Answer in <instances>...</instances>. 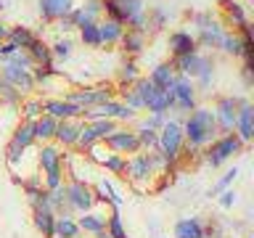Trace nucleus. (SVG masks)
Segmentation results:
<instances>
[{"label":"nucleus","instance_id":"nucleus-6","mask_svg":"<svg viewBox=\"0 0 254 238\" xmlns=\"http://www.w3.org/2000/svg\"><path fill=\"white\" fill-rule=\"evenodd\" d=\"M244 98H233V95H225V98L217 101L214 106V122H217V132H233L236 130V114H238V106H241Z\"/></svg>","mask_w":254,"mask_h":238},{"label":"nucleus","instance_id":"nucleus-48","mask_svg":"<svg viewBox=\"0 0 254 238\" xmlns=\"http://www.w3.org/2000/svg\"><path fill=\"white\" fill-rule=\"evenodd\" d=\"M19 98H21V93L16 90L13 85H8L5 79H0V101L3 103H19Z\"/></svg>","mask_w":254,"mask_h":238},{"label":"nucleus","instance_id":"nucleus-37","mask_svg":"<svg viewBox=\"0 0 254 238\" xmlns=\"http://www.w3.org/2000/svg\"><path fill=\"white\" fill-rule=\"evenodd\" d=\"M135 79H140V74H138V63H135V61H125L122 69H119V82H122L125 87H130Z\"/></svg>","mask_w":254,"mask_h":238},{"label":"nucleus","instance_id":"nucleus-57","mask_svg":"<svg viewBox=\"0 0 254 238\" xmlns=\"http://www.w3.org/2000/svg\"><path fill=\"white\" fill-rule=\"evenodd\" d=\"M95 238H111V236L106 233V230H101V233H98V236H95Z\"/></svg>","mask_w":254,"mask_h":238},{"label":"nucleus","instance_id":"nucleus-22","mask_svg":"<svg viewBox=\"0 0 254 238\" xmlns=\"http://www.w3.org/2000/svg\"><path fill=\"white\" fill-rule=\"evenodd\" d=\"M77 228H79V233H90V236H98L101 230H106V214L85 212L82 217L77 220Z\"/></svg>","mask_w":254,"mask_h":238},{"label":"nucleus","instance_id":"nucleus-39","mask_svg":"<svg viewBox=\"0 0 254 238\" xmlns=\"http://www.w3.org/2000/svg\"><path fill=\"white\" fill-rule=\"evenodd\" d=\"M212 77H214V63H212V59H201V66H198V74H196L198 87H209V85H212Z\"/></svg>","mask_w":254,"mask_h":238},{"label":"nucleus","instance_id":"nucleus-46","mask_svg":"<svg viewBox=\"0 0 254 238\" xmlns=\"http://www.w3.org/2000/svg\"><path fill=\"white\" fill-rule=\"evenodd\" d=\"M21 111H24V122H35V119L43 117V103H40L37 98H32V101L24 103Z\"/></svg>","mask_w":254,"mask_h":238},{"label":"nucleus","instance_id":"nucleus-12","mask_svg":"<svg viewBox=\"0 0 254 238\" xmlns=\"http://www.w3.org/2000/svg\"><path fill=\"white\" fill-rule=\"evenodd\" d=\"M238 138H241V143L246 146V143L252 140L254 135V106L249 101H241V106H238V114H236V130H233Z\"/></svg>","mask_w":254,"mask_h":238},{"label":"nucleus","instance_id":"nucleus-18","mask_svg":"<svg viewBox=\"0 0 254 238\" xmlns=\"http://www.w3.org/2000/svg\"><path fill=\"white\" fill-rule=\"evenodd\" d=\"M95 27H98L101 45H114V43H119V40H122V35H125V24H119V21H114V19L98 21Z\"/></svg>","mask_w":254,"mask_h":238},{"label":"nucleus","instance_id":"nucleus-53","mask_svg":"<svg viewBox=\"0 0 254 238\" xmlns=\"http://www.w3.org/2000/svg\"><path fill=\"white\" fill-rule=\"evenodd\" d=\"M59 185H64V172L45 175V190H53V188H59Z\"/></svg>","mask_w":254,"mask_h":238},{"label":"nucleus","instance_id":"nucleus-19","mask_svg":"<svg viewBox=\"0 0 254 238\" xmlns=\"http://www.w3.org/2000/svg\"><path fill=\"white\" fill-rule=\"evenodd\" d=\"M201 59H204V56H198V53L178 56V59L172 61L175 74H183V77H196V74H198V66H201Z\"/></svg>","mask_w":254,"mask_h":238},{"label":"nucleus","instance_id":"nucleus-32","mask_svg":"<svg viewBox=\"0 0 254 238\" xmlns=\"http://www.w3.org/2000/svg\"><path fill=\"white\" fill-rule=\"evenodd\" d=\"M222 5H225V16H228V21L233 24L236 29H241L244 24H249V21H246V13H244V5H241V3H233V0H225Z\"/></svg>","mask_w":254,"mask_h":238},{"label":"nucleus","instance_id":"nucleus-44","mask_svg":"<svg viewBox=\"0 0 254 238\" xmlns=\"http://www.w3.org/2000/svg\"><path fill=\"white\" fill-rule=\"evenodd\" d=\"M24 154H27V151H24V148H19L16 143H11V140H8V146H5V164L11 167V170H16V164H19L21 159H24Z\"/></svg>","mask_w":254,"mask_h":238},{"label":"nucleus","instance_id":"nucleus-28","mask_svg":"<svg viewBox=\"0 0 254 238\" xmlns=\"http://www.w3.org/2000/svg\"><path fill=\"white\" fill-rule=\"evenodd\" d=\"M35 37H37V35H32L27 27H13V29H8V35H5L8 43H13L19 51H27V48L35 43Z\"/></svg>","mask_w":254,"mask_h":238},{"label":"nucleus","instance_id":"nucleus-2","mask_svg":"<svg viewBox=\"0 0 254 238\" xmlns=\"http://www.w3.org/2000/svg\"><path fill=\"white\" fill-rule=\"evenodd\" d=\"M186 148V138H183V127L172 119H167L164 127L159 130V143H156V151L162 154L170 164H175Z\"/></svg>","mask_w":254,"mask_h":238},{"label":"nucleus","instance_id":"nucleus-25","mask_svg":"<svg viewBox=\"0 0 254 238\" xmlns=\"http://www.w3.org/2000/svg\"><path fill=\"white\" fill-rule=\"evenodd\" d=\"M122 48H125V53H130V56H138L143 48H146V32H138V29H125V35H122Z\"/></svg>","mask_w":254,"mask_h":238},{"label":"nucleus","instance_id":"nucleus-55","mask_svg":"<svg viewBox=\"0 0 254 238\" xmlns=\"http://www.w3.org/2000/svg\"><path fill=\"white\" fill-rule=\"evenodd\" d=\"M252 56H254V43L252 40H241V59L252 61Z\"/></svg>","mask_w":254,"mask_h":238},{"label":"nucleus","instance_id":"nucleus-35","mask_svg":"<svg viewBox=\"0 0 254 238\" xmlns=\"http://www.w3.org/2000/svg\"><path fill=\"white\" fill-rule=\"evenodd\" d=\"M220 51L228 56H241V37L233 35V32H225L220 40Z\"/></svg>","mask_w":254,"mask_h":238},{"label":"nucleus","instance_id":"nucleus-51","mask_svg":"<svg viewBox=\"0 0 254 238\" xmlns=\"http://www.w3.org/2000/svg\"><path fill=\"white\" fill-rule=\"evenodd\" d=\"M236 178H238V170L233 167V170H230V172H225V175H222V180H220L217 185L212 188V193H222V190H228V185H230V182H233Z\"/></svg>","mask_w":254,"mask_h":238},{"label":"nucleus","instance_id":"nucleus-20","mask_svg":"<svg viewBox=\"0 0 254 238\" xmlns=\"http://www.w3.org/2000/svg\"><path fill=\"white\" fill-rule=\"evenodd\" d=\"M56 119L43 114L40 119L32 122V130H35V143H53V135H56Z\"/></svg>","mask_w":254,"mask_h":238},{"label":"nucleus","instance_id":"nucleus-24","mask_svg":"<svg viewBox=\"0 0 254 238\" xmlns=\"http://www.w3.org/2000/svg\"><path fill=\"white\" fill-rule=\"evenodd\" d=\"M32 222H35V228L43 233V238H56V233H53L56 214L53 212H48V209H32Z\"/></svg>","mask_w":254,"mask_h":238},{"label":"nucleus","instance_id":"nucleus-40","mask_svg":"<svg viewBox=\"0 0 254 238\" xmlns=\"http://www.w3.org/2000/svg\"><path fill=\"white\" fill-rule=\"evenodd\" d=\"M90 124H93V130H95V135H98L101 143L117 130V122H114V119H95V122H90Z\"/></svg>","mask_w":254,"mask_h":238},{"label":"nucleus","instance_id":"nucleus-54","mask_svg":"<svg viewBox=\"0 0 254 238\" xmlns=\"http://www.w3.org/2000/svg\"><path fill=\"white\" fill-rule=\"evenodd\" d=\"M233 204H236V193H233V190H222V193H220V206H222V209H230Z\"/></svg>","mask_w":254,"mask_h":238},{"label":"nucleus","instance_id":"nucleus-49","mask_svg":"<svg viewBox=\"0 0 254 238\" xmlns=\"http://www.w3.org/2000/svg\"><path fill=\"white\" fill-rule=\"evenodd\" d=\"M164 122H167V117L164 114H151V117H146L140 122V130H154V132H159L164 127Z\"/></svg>","mask_w":254,"mask_h":238},{"label":"nucleus","instance_id":"nucleus-3","mask_svg":"<svg viewBox=\"0 0 254 238\" xmlns=\"http://www.w3.org/2000/svg\"><path fill=\"white\" fill-rule=\"evenodd\" d=\"M241 151H244L241 138H238L236 132H225L222 138L209 143V148H206V164H209V167H220V164H225L230 156L241 154Z\"/></svg>","mask_w":254,"mask_h":238},{"label":"nucleus","instance_id":"nucleus-1","mask_svg":"<svg viewBox=\"0 0 254 238\" xmlns=\"http://www.w3.org/2000/svg\"><path fill=\"white\" fill-rule=\"evenodd\" d=\"M183 127V138H186V146L190 148H204L214 140V132H217V122H214V111L206 106H196L190 111V117L180 124Z\"/></svg>","mask_w":254,"mask_h":238},{"label":"nucleus","instance_id":"nucleus-47","mask_svg":"<svg viewBox=\"0 0 254 238\" xmlns=\"http://www.w3.org/2000/svg\"><path fill=\"white\" fill-rule=\"evenodd\" d=\"M119 93H122V101H119V103H125L127 109H132V111H140L143 109V101L138 98V93H135L132 87H122Z\"/></svg>","mask_w":254,"mask_h":238},{"label":"nucleus","instance_id":"nucleus-26","mask_svg":"<svg viewBox=\"0 0 254 238\" xmlns=\"http://www.w3.org/2000/svg\"><path fill=\"white\" fill-rule=\"evenodd\" d=\"M93 190H95V198H98V201H106V204L114 206V209H119V206L125 204V198L119 196L114 188H111V182H109V180H98Z\"/></svg>","mask_w":254,"mask_h":238},{"label":"nucleus","instance_id":"nucleus-45","mask_svg":"<svg viewBox=\"0 0 254 238\" xmlns=\"http://www.w3.org/2000/svg\"><path fill=\"white\" fill-rule=\"evenodd\" d=\"M79 8H82V13L87 16V21L98 24V16L103 13V0H87V3L79 5Z\"/></svg>","mask_w":254,"mask_h":238},{"label":"nucleus","instance_id":"nucleus-8","mask_svg":"<svg viewBox=\"0 0 254 238\" xmlns=\"http://www.w3.org/2000/svg\"><path fill=\"white\" fill-rule=\"evenodd\" d=\"M37 167L43 175L64 172V148H59L56 143H43V148L37 154Z\"/></svg>","mask_w":254,"mask_h":238},{"label":"nucleus","instance_id":"nucleus-50","mask_svg":"<svg viewBox=\"0 0 254 238\" xmlns=\"http://www.w3.org/2000/svg\"><path fill=\"white\" fill-rule=\"evenodd\" d=\"M71 48H74V45H71L69 40H59V43L51 45V56H53V59H69Z\"/></svg>","mask_w":254,"mask_h":238},{"label":"nucleus","instance_id":"nucleus-27","mask_svg":"<svg viewBox=\"0 0 254 238\" xmlns=\"http://www.w3.org/2000/svg\"><path fill=\"white\" fill-rule=\"evenodd\" d=\"M95 143H101V140H98V135H95L93 124H90V122H82V124H79V135H77L74 148L79 151V154H85L87 148H93V146H95Z\"/></svg>","mask_w":254,"mask_h":238},{"label":"nucleus","instance_id":"nucleus-29","mask_svg":"<svg viewBox=\"0 0 254 238\" xmlns=\"http://www.w3.org/2000/svg\"><path fill=\"white\" fill-rule=\"evenodd\" d=\"M11 143H16L19 148L27 151L29 146H35V130H32V122H21L11 135Z\"/></svg>","mask_w":254,"mask_h":238},{"label":"nucleus","instance_id":"nucleus-30","mask_svg":"<svg viewBox=\"0 0 254 238\" xmlns=\"http://www.w3.org/2000/svg\"><path fill=\"white\" fill-rule=\"evenodd\" d=\"M53 233H56V238H79L77 220L74 217H56Z\"/></svg>","mask_w":254,"mask_h":238},{"label":"nucleus","instance_id":"nucleus-58","mask_svg":"<svg viewBox=\"0 0 254 238\" xmlns=\"http://www.w3.org/2000/svg\"><path fill=\"white\" fill-rule=\"evenodd\" d=\"M0 11H3V0H0Z\"/></svg>","mask_w":254,"mask_h":238},{"label":"nucleus","instance_id":"nucleus-38","mask_svg":"<svg viewBox=\"0 0 254 238\" xmlns=\"http://www.w3.org/2000/svg\"><path fill=\"white\" fill-rule=\"evenodd\" d=\"M29 74H32V79H35V85H40V82L45 85L51 77H59V69H53V63H48V66H40V63H35Z\"/></svg>","mask_w":254,"mask_h":238},{"label":"nucleus","instance_id":"nucleus-16","mask_svg":"<svg viewBox=\"0 0 254 238\" xmlns=\"http://www.w3.org/2000/svg\"><path fill=\"white\" fill-rule=\"evenodd\" d=\"M170 51L172 56H188V53H198V43L190 32H172L170 35Z\"/></svg>","mask_w":254,"mask_h":238},{"label":"nucleus","instance_id":"nucleus-34","mask_svg":"<svg viewBox=\"0 0 254 238\" xmlns=\"http://www.w3.org/2000/svg\"><path fill=\"white\" fill-rule=\"evenodd\" d=\"M103 13H106V19L125 24V0H103Z\"/></svg>","mask_w":254,"mask_h":238},{"label":"nucleus","instance_id":"nucleus-42","mask_svg":"<svg viewBox=\"0 0 254 238\" xmlns=\"http://www.w3.org/2000/svg\"><path fill=\"white\" fill-rule=\"evenodd\" d=\"M3 63H11V66H19V69H24V71H32V59L27 56V51H16V53H11L8 59L3 61Z\"/></svg>","mask_w":254,"mask_h":238},{"label":"nucleus","instance_id":"nucleus-10","mask_svg":"<svg viewBox=\"0 0 254 238\" xmlns=\"http://www.w3.org/2000/svg\"><path fill=\"white\" fill-rule=\"evenodd\" d=\"M43 103V114L53 117L56 122H64V119H82V109L74 106V103L64 101V98H48L40 101Z\"/></svg>","mask_w":254,"mask_h":238},{"label":"nucleus","instance_id":"nucleus-4","mask_svg":"<svg viewBox=\"0 0 254 238\" xmlns=\"http://www.w3.org/2000/svg\"><path fill=\"white\" fill-rule=\"evenodd\" d=\"M64 188H66V206L71 212L85 214L95 206V201H98L93 185H87L82 180H69V182H64Z\"/></svg>","mask_w":254,"mask_h":238},{"label":"nucleus","instance_id":"nucleus-31","mask_svg":"<svg viewBox=\"0 0 254 238\" xmlns=\"http://www.w3.org/2000/svg\"><path fill=\"white\" fill-rule=\"evenodd\" d=\"M151 82H154L156 87H170L175 82V69H172V63H159V66L151 71Z\"/></svg>","mask_w":254,"mask_h":238},{"label":"nucleus","instance_id":"nucleus-41","mask_svg":"<svg viewBox=\"0 0 254 238\" xmlns=\"http://www.w3.org/2000/svg\"><path fill=\"white\" fill-rule=\"evenodd\" d=\"M138 135V143H140V151H154L156 143H159V132L154 130H135Z\"/></svg>","mask_w":254,"mask_h":238},{"label":"nucleus","instance_id":"nucleus-15","mask_svg":"<svg viewBox=\"0 0 254 238\" xmlns=\"http://www.w3.org/2000/svg\"><path fill=\"white\" fill-rule=\"evenodd\" d=\"M37 5L43 21H59L61 16H66L74 8V0H40Z\"/></svg>","mask_w":254,"mask_h":238},{"label":"nucleus","instance_id":"nucleus-5","mask_svg":"<svg viewBox=\"0 0 254 238\" xmlns=\"http://www.w3.org/2000/svg\"><path fill=\"white\" fill-rule=\"evenodd\" d=\"M114 98V93H111L109 85H95V87H79V90H71L64 101L74 103L79 109H90V106H101V103H106Z\"/></svg>","mask_w":254,"mask_h":238},{"label":"nucleus","instance_id":"nucleus-9","mask_svg":"<svg viewBox=\"0 0 254 238\" xmlns=\"http://www.w3.org/2000/svg\"><path fill=\"white\" fill-rule=\"evenodd\" d=\"M172 93H175V109H180V111H193L196 109V85L190 82L188 77L175 74Z\"/></svg>","mask_w":254,"mask_h":238},{"label":"nucleus","instance_id":"nucleus-21","mask_svg":"<svg viewBox=\"0 0 254 238\" xmlns=\"http://www.w3.org/2000/svg\"><path fill=\"white\" fill-rule=\"evenodd\" d=\"M198 29H201V32H198V37H196L198 45H204V48H220V40H222V35H225V29H222L220 24L206 21L204 27H198Z\"/></svg>","mask_w":254,"mask_h":238},{"label":"nucleus","instance_id":"nucleus-11","mask_svg":"<svg viewBox=\"0 0 254 238\" xmlns=\"http://www.w3.org/2000/svg\"><path fill=\"white\" fill-rule=\"evenodd\" d=\"M125 172H127V178H130L132 185H138L140 180H148L151 175H154V167H151L148 151H138V154H132L130 159H127Z\"/></svg>","mask_w":254,"mask_h":238},{"label":"nucleus","instance_id":"nucleus-43","mask_svg":"<svg viewBox=\"0 0 254 238\" xmlns=\"http://www.w3.org/2000/svg\"><path fill=\"white\" fill-rule=\"evenodd\" d=\"M79 40H82L85 45H90V48H98V45H101L98 27H95V24H87V27H82V29H79Z\"/></svg>","mask_w":254,"mask_h":238},{"label":"nucleus","instance_id":"nucleus-33","mask_svg":"<svg viewBox=\"0 0 254 238\" xmlns=\"http://www.w3.org/2000/svg\"><path fill=\"white\" fill-rule=\"evenodd\" d=\"M103 170L106 172H111V175H125V167H127V156H122V154H111L109 151V156L103 159Z\"/></svg>","mask_w":254,"mask_h":238},{"label":"nucleus","instance_id":"nucleus-56","mask_svg":"<svg viewBox=\"0 0 254 238\" xmlns=\"http://www.w3.org/2000/svg\"><path fill=\"white\" fill-rule=\"evenodd\" d=\"M5 35H8V29L3 27V21H0V43H3V40H5Z\"/></svg>","mask_w":254,"mask_h":238},{"label":"nucleus","instance_id":"nucleus-17","mask_svg":"<svg viewBox=\"0 0 254 238\" xmlns=\"http://www.w3.org/2000/svg\"><path fill=\"white\" fill-rule=\"evenodd\" d=\"M175 238H206V228L198 217H183L175 225Z\"/></svg>","mask_w":254,"mask_h":238},{"label":"nucleus","instance_id":"nucleus-14","mask_svg":"<svg viewBox=\"0 0 254 238\" xmlns=\"http://www.w3.org/2000/svg\"><path fill=\"white\" fill-rule=\"evenodd\" d=\"M79 124H82V119H64V122L56 124V146L59 148H74L77 143V135H79Z\"/></svg>","mask_w":254,"mask_h":238},{"label":"nucleus","instance_id":"nucleus-52","mask_svg":"<svg viewBox=\"0 0 254 238\" xmlns=\"http://www.w3.org/2000/svg\"><path fill=\"white\" fill-rule=\"evenodd\" d=\"M164 21H167V13H164V8H154V19H146V29H159V27H164Z\"/></svg>","mask_w":254,"mask_h":238},{"label":"nucleus","instance_id":"nucleus-13","mask_svg":"<svg viewBox=\"0 0 254 238\" xmlns=\"http://www.w3.org/2000/svg\"><path fill=\"white\" fill-rule=\"evenodd\" d=\"M0 79H5L8 85H13L19 93L35 90V79H32L29 71H24L19 66H11V63H3V66H0Z\"/></svg>","mask_w":254,"mask_h":238},{"label":"nucleus","instance_id":"nucleus-7","mask_svg":"<svg viewBox=\"0 0 254 238\" xmlns=\"http://www.w3.org/2000/svg\"><path fill=\"white\" fill-rule=\"evenodd\" d=\"M103 146H106L111 154H122V156L138 154V151H140V143H138L135 130H119V127L109 135L106 140H103Z\"/></svg>","mask_w":254,"mask_h":238},{"label":"nucleus","instance_id":"nucleus-23","mask_svg":"<svg viewBox=\"0 0 254 238\" xmlns=\"http://www.w3.org/2000/svg\"><path fill=\"white\" fill-rule=\"evenodd\" d=\"M27 56L32 59V63H40V66H48V63H53L51 45H48L43 37H35V43L27 48Z\"/></svg>","mask_w":254,"mask_h":238},{"label":"nucleus","instance_id":"nucleus-36","mask_svg":"<svg viewBox=\"0 0 254 238\" xmlns=\"http://www.w3.org/2000/svg\"><path fill=\"white\" fill-rule=\"evenodd\" d=\"M106 233H109L111 238H127L125 225H122V217H119V212H117V209L106 217Z\"/></svg>","mask_w":254,"mask_h":238}]
</instances>
